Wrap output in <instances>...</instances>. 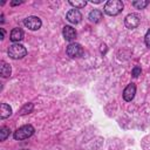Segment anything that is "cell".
Returning <instances> with one entry per match:
<instances>
[{"label":"cell","mask_w":150,"mask_h":150,"mask_svg":"<svg viewBox=\"0 0 150 150\" xmlns=\"http://www.w3.org/2000/svg\"><path fill=\"white\" fill-rule=\"evenodd\" d=\"M149 5V1L148 0H138V1H134L132 2V6L137 9H143L145 8L146 6Z\"/></svg>","instance_id":"cell-16"},{"label":"cell","mask_w":150,"mask_h":150,"mask_svg":"<svg viewBox=\"0 0 150 150\" xmlns=\"http://www.w3.org/2000/svg\"><path fill=\"white\" fill-rule=\"evenodd\" d=\"M66 53L69 57L74 59V57H80L83 55V47L80 45V43H76V42H71L67 46V49H66Z\"/></svg>","instance_id":"cell-4"},{"label":"cell","mask_w":150,"mask_h":150,"mask_svg":"<svg viewBox=\"0 0 150 150\" xmlns=\"http://www.w3.org/2000/svg\"><path fill=\"white\" fill-rule=\"evenodd\" d=\"M0 30H1V40H2V39H4V36H5V29H4V28H1Z\"/></svg>","instance_id":"cell-22"},{"label":"cell","mask_w":150,"mask_h":150,"mask_svg":"<svg viewBox=\"0 0 150 150\" xmlns=\"http://www.w3.org/2000/svg\"><path fill=\"white\" fill-rule=\"evenodd\" d=\"M9 39H11V41L19 43V41H21V40L23 39V30H22L21 28H19V27L14 28V29L11 32V38H9Z\"/></svg>","instance_id":"cell-10"},{"label":"cell","mask_w":150,"mask_h":150,"mask_svg":"<svg viewBox=\"0 0 150 150\" xmlns=\"http://www.w3.org/2000/svg\"><path fill=\"white\" fill-rule=\"evenodd\" d=\"M69 5L75 7V9H79V8H83L86 5H87V1L84 0H75V1H69Z\"/></svg>","instance_id":"cell-15"},{"label":"cell","mask_w":150,"mask_h":150,"mask_svg":"<svg viewBox=\"0 0 150 150\" xmlns=\"http://www.w3.org/2000/svg\"><path fill=\"white\" fill-rule=\"evenodd\" d=\"M33 109H34L33 103H26V104H25V105L19 110V114H20V115L29 114V112H32V111H33Z\"/></svg>","instance_id":"cell-14"},{"label":"cell","mask_w":150,"mask_h":150,"mask_svg":"<svg viewBox=\"0 0 150 150\" xmlns=\"http://www.w3.org/2000/svg\"><path fill=\"white\" fill-rule=\"evenodd\" d=\"M7 53H8L9 57H12L14 60H18V59H22L23 56H26L27 49L21 43H13V45L9 46Z\"/></svg>","instance_id":"cell-3"},{"label":"cell","mask_w":150,"mask_h":150,"mask_svg":"<svg viewBox=\"0 0 150 150\" xmlns=\"http://www.w3.org/2000/svg\"><path fill=\"white\" fill-rule=\"evenodd\" d=\"M144 42L148 48H150V29H148V32L145 33V36H144Z\"/></svg>","instance_id":"cell-19"},{"label":"cell","mask_w":150,"mask_h":150,"mask_svg":"<svg viewBox=\"0 0 150 150\" xmlns=\"http://www.w3.org/2000/svg\"><path fill=\"white\" fill-rule=\"evenodd\" d=\"M11 73H12V69H11V66L5 62V61H1V66H0V74L4 79L6 77H9L11 76Z\"/></svg>","instance_id":"cell-12"},{"label":"cell","mask_w":150,"mask_h":150,"mask_svg":"<svg viewBox=\"0 0 150 150\" xmlns=\"http://www.w3.org/2000/svg\"><path fill=\"white\" fill-rule=\"evenodd\" d=\"M102 0H91V4H101Z\"/></svg>","instance_id":"cell-21"},{"label":"cell","mask_w":150,"mask_h":150,"mask_svg":"<svg viewBox=\"0 0 150 150\" xmlns=\"http://www.w3.org/2000/svg\"><path fill=\"white\" fill-rule=\"evenodd\" d=\"M12 115V108L6 104V103H1V110H0V117L4 120V118H7L8 116Z\"/></svg>","instance_id":"cell-13"},{"label":"cell","mask_w":150,"mask_h":150,"mask_svg":"<svg viewBox=\"0 0 150 150\" xmlns=\"http://www.w3.org/2000/svg\"><path fill=\"white\" fill-rule=\"evenodd\" d=\"M141 71H142V69H141V67H138V66H135V67L132 68V71H131V75H132L134 77H137V76H139V75H141Z\"/></svg>","instance_id":"cell-18"},{"label":"cell","mask_w":150,"mask_h":150,"mask_svg":"<svg viewBox=\"0 0 150 150\" xmlns=\"http://www.w3.org/2000/svg\"><path fill=\"white\" fill-rule=\"evenodd\" d=\"M9 128L8 127H1L0 128V141H5L8 136H9Z\"/></svg>","instance_id":"cell-17"},{"label":"cell","mask_w":150,"mask_h":150,"mask_svg":"<svg viewBox=\"0 0 150 150\" xmlns=\"http://www.w3.org/2000/svg\"><path fill=\"white\" fill-rule=\"evenodd\" d=\"M21 150H28V149H21Z\"/></svg>","instance_id":"cell-23"},{"label":"cell","mask_w":150,"mask_h":150,"mask_svg":"<svg viewBox=\"0 0 150 150\" xmlns=\"http://www.w3.org/2000/svg\"><path fill=\"white\" fill-rule=\"evenodd\" d=\"M135 94H136V86H135V83H129L125 87V89L123 90V98H124V101H127V102L132 101V98L135 97Z\"/></svg>","instance_id":"cell-7"},{"label":"cell","mask_w":150,"mask_h":150,"mask_svg":"<svg viewBox=\"0 0 150 150\" xmlns=\"http://www.w3.org/2000/svg\"><path fill=\"white\" fill-rule=\"evenodd\" d=\"M62 34H63L64 40H67V41H73L76 38V30L71 26H64L63 30H62Z\"/></svg>","instance_id":"cell-9"},{"label":"cell","mask_w":150,"mask_h":150,"mask_svg":"<svg viewBox=\"0 0 150 150\" xmlns=\"http://www.w3.org/2000/svg\"><path fill=\"white\" fill-rule=\"evenodd\" d=\"M21 2H22V1H12L11 5H12V6H16V5H20Z\"/></svg>","instance_id":"cell-20"},{"label":"cell","mask_w":150,"mask_h":150,"mask_svg":"<svg viewBox=\"0 0 150 150\" xmlns=\"http://www.w3.org/2000/svg\"><path fill=\"white\" fill-rule=\"evenodd\" d=\"M34 127L30 125V124H26V125H22L20 128H18L14 134H13V137L14 139L16 141H22V139H26L28 137H30L33 134H34Z\"/></svg>","instance_id":"cell-2"},{"label":"cell","mask_w":150,"mask_h":150,"mask_svg":"<svg viewBox=\"0 0 150 150\" xmlns=\"http://www.w3.org/2000/svg\"><path fill=\"white\" fill-rule=\"evenodd\" d=\"M102 15H103V14H102V12H101L100 9H93V11L89 13L88 18H89V20H90L91 22L97 23V22H100V21H101Z\"/></svg>","instance_id":"cell-11"},{"label":"cell","mask_w":150,"mask_h":150,"mask_svg":"<svg viewBox=\"0 0 150 150\" xmlns=\"http://www.w3.org/2000/svg\"><path fill=\"white\" fill-rule=\"evenodd\" d=\"M123 2L121 0H109L108 2H105L104 5V13L110 15V16H115L118 15L122 11H123Z\"/></svg>","instance_id":"cell-1"},{"label":"cell","mask_w":150,"mask_h":150,"mask_svg":"<svg viewBox=\"0 0 150 150\" xmlns=\"http://www.w3.org/2000/svg\"><path fill=\"white\" fill-rule=\"evenodd\" d=\"M66 19L70 22V23H79L82 19V14L80 13L79 9H70L67 14H66Z\"/></svg>","instance_id":"cell-8"},{"label":"cell","mask_w":150,"mask_h":150,"mask_svg":"<svg viewBox=\"0 0 150 150\" xmlns=\"http://www.w3.org/2000/svg\"><path fill=\"white\" fill-rule=\"evenodd\" d=\"M23 25L29 28L30 30H38L41 26H42V21L39 16H35V15H32V16H28L23 20Z\"/></svg>","instance_id":"cell-5"},{"label":"cell","mask_w":150,"mask_h":150,"mask_svg":"<svg viewBox=\"0 0 150 150\" xmlns=\"http://www.w3.org/2000/svg\"><path fill=\"white\" fill-rule=\"evenodd\" d=\"M139 22H141V19H139V16H138L136 13L128 14V15L125 16V19H124V25H125V27L129 28V29L136 28V27L139 25Z\"/></svg>","instance_id":"cell-6"}]
</instances>
